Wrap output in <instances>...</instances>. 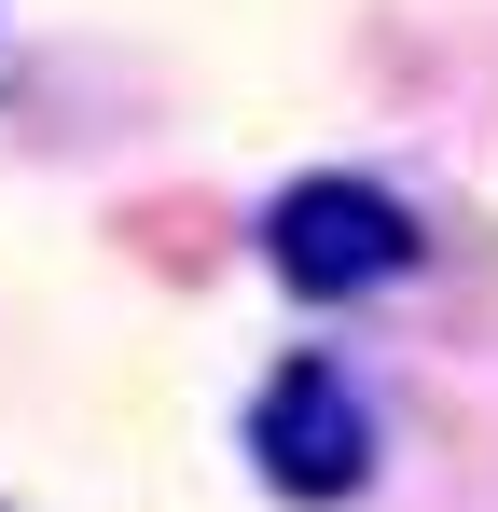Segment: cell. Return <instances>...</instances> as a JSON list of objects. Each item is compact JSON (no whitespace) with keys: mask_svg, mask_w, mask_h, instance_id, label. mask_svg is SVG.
Masks as SVG:
<instances>
[{"mask_svg":"<svg viewBox=\"0 0 498 512\" xmlns=\"http://www.w3.org/2000/svg\"><path fill=\"white\" fill-rule=\"evenodd\" d=\"M249 471L277 485L291 512H332L374 485V402L346 360H277L263 402H249Z\"/></svg>","mask_w":498,"mask_h":512,"instance_id":"cell-2","label":"cell"},{"mask_svg":"<svg viewBox=\"0 0 498 512\" xmlns=\"http://www.w3.org/2000/svg\"><path fill=\"white\" fill-rule=\"evenodd\" d=\"M415 208L388 194V180H360V167H319V180H291L277 208H263V263L305 291V305H360V291H388V277H415Z\"/></svg>","mask_w":498,"mask_h":512,"instance_id":"cell-1","label":"cell"}]
</instances>
